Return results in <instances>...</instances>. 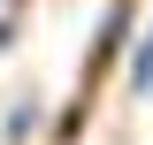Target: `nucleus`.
<instances>
[{
    "label": "nucleus",
    "instance_id": "nucleus-1",
    "mask_svg": "<svg viewBox=\"0 0 153 145\" xmlns=\"http://www.w3.org/2000/svg\"><path fill=\"white\" fill-rule=\"evenodd\" d=\"M130 16H138V0H107V23H100V38H92V61H84V99L100 92L107 61L123 54V38H130Z\"/></svg>",
    "mask_w": 153,
    "mask_h": 145
},
{
    "label": "nucleus",
    "instance_id": "nucleus-2",
    "mask_svg": "<svg viewBox=\"0 0 153 145\" xmlns=\"http://www.w3.org/2000/svg\"><path fill=\"white\" fill-rule=\"evenodd\" d=\"M130 76H138V84H153V31L138 38V54H130Z\"/></svg>",
    "mask_w": 153,
    "mask_h": 145
}]
</instances>
